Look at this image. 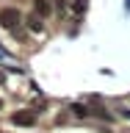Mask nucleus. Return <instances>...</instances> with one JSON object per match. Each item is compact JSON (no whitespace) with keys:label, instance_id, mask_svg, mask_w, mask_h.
<instances>
[{"label":"nucleus","instance_id":"obj_3","mask_svg":"<svg viewBox=\"0 0 130 133\" xmlns=\"http://www.w3.org/2000/svg\"><path fill=\"white\" fill-rule=\"evenodd\" d=\"M33 119H36L33 114H17L14 116V125H33Z\"/></svg>","mask_w":130,"mask_h":133},{"label":"nucleus","instance_id":"obj_4","mask_svg":"<svg viewBox=\"0 0 130 133\" xmlns=\"http://www.w3.org/2000/svg\"><path fill=\"white\" fill-rule=\"evenodd\" d=\"M72 111H75V116H86V114H89L83 105H72Z\"/></svg>","mask_w":130,"mask_h":133},{"label":"nucleus","instance_id":"obj_1","mask_svg":"<svg viewBox=\"0 0 130 133\" xmlns=\"http://www.w3.org/2000/svg\"><path fill=\"white\" fill-rule=\"evenodd\" d=\"M0 25L8 28V31H17V25H19V11H14V8H3V11H0Z\"/></svg>","mask_w":130,"mask_h":133},{"label":"nucleus","instance_id":"obj_5","mask_svg":"<svg viewBox=\"0 0 130 133\" xmlns=\"http://www.w3.org/2000/svg\"><path fill=\"white\" fill-rule=\"evenodd\" d=\"M0 58H8V56H6V53H3V50H0Z\"/></svg>","mask_w":130,"mask_h":133},{"label":"nucleus","instance_id":"obj_2","mask_svg":"<svg viewBox=\"0 0 130 133\" xmlns=\"http://www.w3.org/2000/svg\"><path fill=\"white\" fill-rule=\"evenodd\" d=\"M33 8H36V14L47 17L50 14V0H33Z\"/></svg>","mask_w":130,"mask_h":133}]
</instances>
